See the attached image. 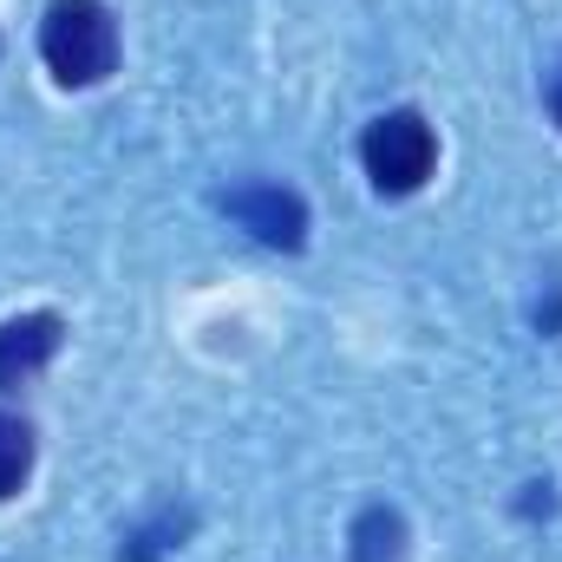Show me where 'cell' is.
<instances>
[{
  "label": "cell",
  "mask_w": 562,
  "mask_h": 562,
  "mask_svg": "<svg viewBox=\"0 0 562 562\" xmlns=\"http://www.w3.org/2000/svg\"><path fill=\"white\" fill-rule=\"evenodd\" d=\"M40 59L59 86H99L119 72V20L105 0H53L40 20Z\"/></svg>",
  "instance_id": "cell-1"
},
{
  "label": "cell",
  "mask_w": 562,
  "mask_h": 562,
  "mask_svg": "<svg viewBox=\"0 0 562 562\" xmlns=\"http://www.w3.org/2000/svg\"><path fill=\"white\" fill-rule=\"evenodd\" d=\"M360 164H367V177H373L380 196H413L431 177V164H438V138H431V125H425L419 112H386V119L367 125Z\"/></svg>",
  "instance_id": "cell-2"
},
{
  "label": "cell",
  "mask_w": 562,
  "mask_h": 562,
  "mask_svg": "<svg viewBox=\"0 0 562 562\" xmlns=\"http://www.w3.org/2000/svg\"><path fill=\"white\" fill-rule=\"evenodd\" d=\"M216 203H223L229 223H243V229H249L256 243H269V249H301V243H307V203H301L294 190H281V183H236V190H223Z\"/></svg>",
  "instance_id": "cell-3"
},
{
  "label": "cell",
  "mask_w": 562,
  "mask_h": 562,
  "mask_svg": "<svg viewBox=\"0 0 562 562\" xmlns=\"http://www.w3.org/2000/svg\"><path fill=\"white\" fill-rule=\"evenodd\" d=\"M59 340H66V321L59 314H20V321H7L0 327V393L26 386L59 353Z\"/></svg>",
  "instance_id": "cell-4"
},
{
  "label": "cell",
  "mask_w": 562,
  "mask_h": 562,
  "mask_svg": "<svg viewBox=\"0 0 562 562\" xmlns=\"http://www.w3.org/2000/svg\"><path fill=\"white\" fill-rule=\"evenodd\" d=\"M190 524H196V517H190L183 504L157 510L150 524H138V530L125 537V550H119V562H157V557H170V550H177V543L190 537Z\"/></svg>",
  "instance_id": "cell-5"
},
{
  "label": "cell",
  "mask_w": 562,
  "mask_h": 562,
  "mask_svg": "<svg viewBox=\"0 0 562 562\" xmlns=\"http://www.w3.org/2000/svg\"><path fill=\"white\" fill-rule=\"evenodd\" d=\"M406 557V517L373 504L360 524H353V562H400Z\"/></svg>",
  "instance_id": "cell-6"
},
{
  "label": "cell",
  "mask_w": 562,
  "mask_h": 562,
  "mask_svg": "<svg viewBox=\"0 0 562 562\" xmlns=\"http://www.w3.org/2000/svg\"><path fill=\"white\" fill-rule=\"evenodd\" d=\"M33 471V425L0 413V497H13Z\"/></svg>",
  "instance_id": "cell-7"
},
{
  "label": "cell",
  "mask_w": 562,
  "mask_h": 562,
  "mask_svg": "<svg viewBox=\"0 0 562 562\" xmlns=\"http://www.w3.org/2000/svg\"><path fill=\"white\" fill-rule=\"evenodd\" d=\"M550 112H557V125H562V59H557V72H550Z\"/></svg>",
  "instance_id": "cell-8"
}]
</instances>
